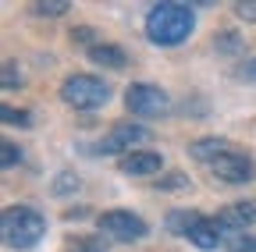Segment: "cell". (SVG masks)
Wrapping results in <instances>:
<instances>
[{
	"mask_svg": "<svg viewBox=\"0 0 256 252\" xmlns=\"http://www.w3.org/2000/svg\"><path fill=\"white\" fill-rule=\"evenodd\" d=\"M196 28V14L192 4H178V0H164V4H153L146 14V36L156 46H178L192 36Z\"/></svg>",
	"mask_w": 256,
	"mask_h": 252,
	"instance_id": "obj_1",
	"label": "cell"
},
{
	"mask_svg": "<svg viewBox=\"0 0 256 252\" xmlns=\"http://www.w3.org/2000/svg\"><path fill=\"white\" fill-rule=\"evenodd\" d=\"M0 231H4V242L18 252L40 245V238L46 235V217L36 206H8L4 217H0Z\"/></svg>",
	"mask_w": 256,
	"mask_h": 252,
	"instance_id": "obj_2",
	"label": "cell"
},
{
	"mask_svg": "<svg viewBox=\"0 0 256 252\" xmlns=\"http://www.w3.org/2000/svg\"><path fill=\"white\" fill-rule=\"evenodd\" d=\"M60 100L72 110H100L110 100V85L96 75H72L60 85Z\"/></svg>",
	"mask_w": 256,
	"mask_h": 252,
	"instance_id": "obj_3",
	"label": "cell"
},
{
	"mask_svg": "<svg viewBox=\"0 0 256 252\" xmlns=\"http://www.w3.org/2000/svg\"><path fill=\"white\" fill-rule=\"evenodd\" d=\"M124 107L132 110L136 117H160L171 110V96L160 85H150V82H132L124 89Z\"/></svg>",
	"mask_w": 256,
	"mask_h": 252,
	"instance_id": "obj_4",
	"label": "cell"
},
{
	"mask_svg": "<svg viewBox=\"0 0 256 252\" xmlns=\"http://www.w3.org/2000/svg\"><path fill=\"white\" fill-rule=\"evenodd\" d=\"M150 142V128H142V124L136 121H118L114 128L96 142V153L100 156H118V153H136V146Z\"/></svg>",
	"mask_w": 256,
	"mask_h": 252,
	"instance_id": "obj_5",
	"label": "cell"
},
{
	"mask_svg": "<svg viewBox=\"0 0 256 252\" xmlns=\"http://www.w3.org/2000/svg\"><path fill=\"white\" fill-rule=\"evenodd\" d=\"M96 224H100L104 235H110L118 242H139V238L150 235V224H146L142 217L128 213V210H107V213L96 217Z\"/></svg>",
	"mask_w": 256,
	"mask_h": 252,
	"instance_id": "obj_6",
	"label": "cell"
},
{
	"mask_svg": "<svg viewBox=\"0 0 256 252\" xmlns=\"http://www.w3.org/2000/svg\"><path fill=\"white\" fill-rule=\"evenodd\" d=\"M210 171L224 185H246V181H252V160H249L246 153H235V149H228L224 156H217V160L210 164Z\"/></svg>",
	"mask_w": 256,
	"mask_h": 252,
	"instance_id": "obj_7",
	"label": "cell"
},
{
	"mask_svg": "<svg viewBox=\"0 0 256 252\" xmlns=\"http://www.w3.org/2000/svg\"><path fill=\"white\" fill-rule=\"evenodd\" d=\"M118 167L128 178H150V174H156L160 167H164V160H160V153H153V149H136V153L121 156Z\"/></svg>",
	"mask_w": 256,
	"mask_h": 252,
	"instance_id": "obj_8",
	"label": "cell"
},
{
	"mask_svg": "<svg viewBox=\"0 0 256 252\" xmlns=\"http://www.w3.org/2000/svg\"><path fill=\"white\" fill-rule=\"evenodd\" d=\"M217 220L228 235H246V228L256 224V203H232Z\"/></svg>",
	"mask_w": 256,
	"mask_h": 252,
	"instance_id": "obj_9",
	"label": "cell"
},
{
	"mask_svg": "<svg viewBox=\"0 0 256 252\" xmlns=\"http://www.w3.org/2000/svg\"><path fill=\"white\" fill-rule=\"evenodd\" d=\"M224 235H228V231L220 228V220H217V217H203V224L188 235V242L196 245V249H203V252H214V249L224 245Z\"/></svg>",
	"mask_w": 256,
	"mask_h": 252,
	"instance_id": "obj_10",
	"label": "cell"
},
{
	"mask_svg": "<svg viewBox=\"0 0 256 252\" xmlns=\"http://www.w3.org/2000/svg\"><path fill=\"white\" fill-rule=\"evenodd\" d=\"M200 224H203V213H200V210H171V213L164 217V228H168L171 235H178V238H188Z\"/></svg>",
	"mask_w": 256,
	"mask_h": 252,
	"instance_id": "obj_11",
	"label": "cell"
},
{
	"mask_svg": "<svg viewBox=\"0 0 256 252\" xmlns=\"http://www.w3.org/2000/svg\"><path fill=\"white\" fill-rule=\"evenodd\" d=\"M228 149H232L228 139H196L188 146V156H192V160H200V164H214L217 156H224Z\"/></svg>",
	"mask_w": 256,
	"mask_h": 252,
	"instance_id": "obj_12",
	"label": "cell"
},
{
	"mask_svg": "<svg viewBox=\"0 0 256 252\" xmlns=\"http://www.w3.org/2000/svg\"><path fill=\"white\" fill-rule=\"evenodd\" d=\"M89 60H92V64H104V68L121 71V68L128 64V53H124L121 46H114V43H96V46L89 50Z\"/></svg>",
	"mask_w": 256,
	"mask_h": 252,
	"instance_id": "obj_13",
	"label": "cell"
},
{
	"mask_svg": "<svg viewBox=\"0 0 256 252\" xmlns=\"http://www.w3.org/2000/svg\"><path fill=\"white\" fill-rule=\"evenodd\" d=\"M64 252H107V242L100 235H82V238H72L64 245Z\"/></svg>",
	"mask_w": 256,
	"mask_h": 252,
	"instance_id": "obj_14",
	"label": "cell"
},
{
	"mask_svg": "<svg viewBox=\"0 0 256 252\" xmlns=\"http://www.w3.org/2000/svg\"><path fill=\"white\" fill-rule=\"evenodd\" d=\"M68 7H72L68 0H36V4H32V14H40V18H60Z\"/></svg>",
	"mask_w": 256,
	"mask_h": 252,
	"instance_id": "obj_15",
	"label": "cell"
},
{
	"mask_svg": "<svg viewBox=\"0 0 256 252\" xmlns=\"http://www.w3.org/2000/svg\"><path fill=\"white\" fill-rule=\"evenodd\" d=\"M4 124H18V128H32V114L28 110H14V107H0Z\"/></svg>",
	"mask_w": 256,
	"mask_h": 252,
	"instance_id": "obj_16",
	"label": "cell"
},
{
	"mask_svg": "<svg viewBox=\"0 0 256 252\" xmlns=\"http://www.w3.org/2000/svg\"><path fill=\"white\" fill-rule=\"evenodd\" d=\"M14 164H22V146H14V142H0V167H14Z\"/></svg>",
	"mask_w": 256,
	"mask_h": 252,
	"instance_id": "obj_17",
	"label": "cell"
},
{
	"mask_svg": "<svg viewBox=\"0 0 256 252\" xmlns=\"http://www.w3.org/2000/svg\"><path fill=\"white\" fill-rule=\"evenodd\" d=\"M78 188V178L72 174V171H60L57 174V181H54V196H68V192H75Z\"/></svg>",
	"mask_w": 256,
	"mask_h": 252,
	"instance_id": "obj_18",
	"label": "cell"
},
{
	"mask_svg": "<svg viewBox=\"0 0 256 252\" xmlns=\"http://www.w3.org/2000/svg\"><path fill=\"white\" fill-rule=\"evenodd\" d=\"M0 85H4V89L22 85V71H18V64H14V60H4V71H0Z\"/></svg>",
	"mask_w": 256,
	"mask_h": 252,
	"instance_id": "obj_19",
	"label": "cell"
},
{
	"mask_svg": "<svg viewBox=\"0 0 256 252\" xmlns=\"http://www.w3.org/2000/svg\"><path fill=\"white\" fill-rule=\"evenodd\" d=\"M214 46H217L220 53H238V50H242V39H238L235 32H220V36L214 39Z\"/></svg>",
	"mask_w": 256,
	"mask_h": 252,
	"instance_id": "obj_20",
	"label": "cell"
},
{
	"mask_svg": "<svg viewBox=\"0 0 256 252\" xmlns=\"http://www.w3.org/2000/svg\"><path fill=\"white\" fill-rule=\"evenodd\" d=\"M228 252H256V235H235L228 242Z\"/></svg>",
	"mask_w": 256,
	"mask_h": 252,
	"instance_id": "obj_21",
	"label": "cell"
},
{
	"mask_svg": "<svg viewBox=\"0 0 256 252\" xmlns=\"http://www.w3.org/2000/svg\"><path fill=\"white\" fill-rule=\"evenodd\" d=\"M92 36H96V32H92L89 25H78V28H72V43H82V46H89V50L96 46V43H92Z\"/></svg>",
	"mask_w": 256,
	"mask_h": 252,
	"instance_id": "obj_22",
	"label": "cell"
},
{
	"mask_svg": "<svg viewBox=\"0 0 256 252\" xmlns=\"http://www.w3.org/2000/svg\"><path fill=\"white\" fill-rule=\"evenodd\" d=\"M232 7H235V14L242 21H256V0H238V4H232Z\"/></svg>",
	"mask_w": 256,
	"mask_h": 252,
	"instance_id": "obj_23",
	"label": "cell"
},
{
	"mask_svg": "<svg viewBox=\"0 0 256 252\" xmlns=\"http://www.w3.org/2000/svg\"><path fill=\"white\" fill-rule=\"evenodd\" d=\"M238 78H242V82H256V57L242 60V68H238Z\"/></svg>",
	"mask_w": 256,
	"mask_h": 252,
	"instance_id": "obj_24",
	"label": "cell"
},
{
	"mask_svg": "<svg viewBox=\"0 0 256 252\" xmlns=\"http://www.w3.org/2000/svg\"><path fill=\"white\" fill-rule=\"evenodd\" d=\"M156 185H160V188H185V185H188V178L174 171V174H168L164 181H156Z\"/></svg>",
	"mask_w": 256,
	"mask_h": 252,
	"instance_id": "obj_25",
	"label": "cell"
}]
</instances>
